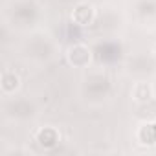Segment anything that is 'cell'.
<instances>
[{
	"mask_svg": "<svg viewBox=\"0 0 156 156\" xmlns=\"http://www.w3.org/2000/svg\"><path fill=\"white\" fill-rule=\"evenodd\" d=\"M136 140L140 145H154L156 143V123L152 121L140 123L136 129Z\"/></svg>",
	"mask_w": 156,
	"mask_h": 156,
	"instance_id": "obj_4",
	"label": "cell"
},
{
	"mask_svg": "<svg viewBox=\"0 0 156 156\" xmlns=\"http://www.w3.org/2000/svg\"><path fill=\"white\" fill-rule=\"evenodd\" d=\"M66 59L73 68H85L92 61V51L85 44H73L66 51Z\"/></svg>",
	"mask_w": 156,
	"mask_h": 156,
	"instance_id": "obj_1",
	"label": "cell"
},
{
	"mask_svg": "<svg viewBox=\"0 0 156 156\" xmlns=\"http://www.w3.org/2000/svg\"><path fill=\"white\" fill-rule=\"evenodd\" d=\"M130 98L134 103L138 105H145L149 103L152 98H154V90L149 83H143V81H138L132 85V90H130Z\"/></svg>",
	"mask_w": 156,
	"mask_h": 156,
	"instance_id": "obj_3",
	"label": "cell"
},
{
	"mask_svg": "<svg viewBox=\"0 0 156 156\" xmlns=\"http://www.w3.org/2000/svg\"><path fill=\"white\" fill-rule=\"evenodd\" d=\"M0 88L4 94H15L20 88V77L13 70H4L0 75Z\"/></svg>",
	"mask_w": 156,
	"mask_h": 156,
	"instance_id": "obj_6",
	"label": "cell"
},
{
	"mask_svg": "<svg viewBox=\"0 0 156 156\" xmlns=\"http://www.w3.org/2000/svg\"><path fill=\"white\" fill-rule=\"evenodd\" d=\"M152 53H154V55H156V46H154V48H152Z\"/></svg>",
	"mask_w": 156,
	"mask_h": 156,
	"instance_id": "obj_7",
	"label": "cell"
},
{
	"mask_svg": "<svg viewBox=\"0 0 156 156\" xmlns=\"http://www.w3.org/2000/svg\"><path fill=\"white\" fill-rule=\"evenodd\" d=\"M70 19H72V22L77 24V26H88V24H92L94 19H96V9H94L92 4L81 2V4H77V6L73 8Z\"/></svg>",
	"mask_w": 156,
	"mask_h": 156,
	"instance_id": "obj_2",
	"label": "cell"
},
{
	"mask_svg": "<svg viewBox=\"0 0 156 156\" xmlns=\"http://www.w3.org/2000/svg\"><path fill=\"white\" fill-rule=\"evenodd\" d=\"M35 140L39 141L41 147L51 149V147H55L57 141H59V130H57L55 127H41V129L37 130V134H35Z\"/></svg>",
	"mask_w": 156,
	"mask_h": 156,
	"instance_id": "obj_5",
	"label": "cell"
}]
</instances>
